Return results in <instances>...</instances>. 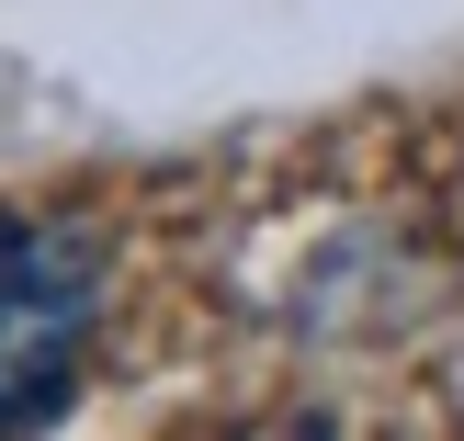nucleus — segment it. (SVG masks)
<instances>
[{"label": "nucleus", "mask_w": 464, "mask_h": 441, "mask_svg": "<svg viewBox=\"0 0 464 441\" xmlns=\"http://www.w3.org/2000/svg\"><path fill=\"white\" fill-rule=\"evenodd\" d=\"M80 317L91 306L0 294V441H34V430L68 419V397H80Z\"/></svg>", "instance_id": "obj_1"}, {"label": "nucleus", "mask_w": 464, "mask_h": 441, "mask_svg": "<svg viewBox=\"0 0 464 441\" xmlns=\"http://www.w3.org/2000/svg\"><path fill=\"white\" fill-rule=\"evenodd\" d=\"M91 226H57V216H0V294H34V306H91Z\"/></svg>", "instance_id": "obj_2"}]
</instances>
